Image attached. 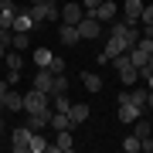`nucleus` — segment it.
Returning <instances> with one entry per match:
<instances>
[{"instance_id": "f257e3e1", "label": "nucleus", "mask_w": 153, "mask_h": 153, "mask_svg": "<svg viewBox=\"0 0 153 153\" xmlns=\"http://www.w3.org/2000/svg\"><path fill=\"white\" fill-rule=\"evenodd\" d=\"M51 109V92H44V88H27L24 92V112H48Z\"/></svg>"}, {"instance_id": "f03ea898", "label": "nucleus", "mask_w": 153, "mask_h": 153, "mask_svg": "<svg viewBox=\"0 0 153 153\" xmlns=\"http://www.w3.org/2000/svg\"><path fill=\"white\" fill-rule=\"evenodd\" d=\"M78 34H82V41H99V34H102V21H99L95 14H85L82 21H78Z\"/></svg>"}, {"instance_id": "7ed1b4c3", "label": "nucleus", "mask_w": 153, "mask_h": 153, "mask_svg": "<svg viewBox=\"0 0 153 153\" xmlns=\"http://www.w3.org/2000/svg\"><path fill=\"white\" fill-rule=\"evenodd\" d=\"M119 102H133V105H140V109L143 112H146L150 109V88H123V92H119Z\"/></svg>"}, {"instance_id": "20e7f679", "label": "nucleus", "mask_w": 153, "mask_h": 153, "mask_svg": "<svg viewBox=\"0 0 153 153\" xmlns=\"http://www.w3.org/2000/svg\"><path fill=\"white\" fill-rule=\"evenodd\" d=\"M31 136H34V129H31L27 123L17 126V129H14V143H10L14 153H31Z\"/></svg>"}, {"instance_id": "39448f33", "label": "nucleus", "mask_w": 153, "mask_h": 153, "mask_svg": "<svg viewBox=\"0 0 153 153\" xmlns=\"http://www.w3.org/2000/svg\"><path fill=\"white\" fill-rule=\"evenodd\" d=\"M105 58H116V55H126V51H129V44H126V38H123V34H105Z\"/></svg>"}, {"instance_id": "423d86ee", "label": "nucleus", "mask_w": 153, "mask_h": 153, "mask_svg": "<svg viewBox=\"0 0 153 153\" xmlns=\"http://www.w3.org/2000/svg\"><path fill=\"white\" fill-rule=\"evenodd\" d=\"M82 17H85L82 4H75V0H65V4H61V24H78Z\"/></svg>"}, {"instance_id": "0eeeda50", "label": "nucleus", "mask_w": 153, "mask_h": 153, "mask_svg": "<svg viewBox=\"0 0 153 153\" xmlns=\"http://www.w3.org/2000/svg\"><path fill=\"white\" fill-rule=\"evenodd\" d=\"M143 7H146L143 0H126V4H123V21H126V24H140Z\"/></svg>"}, {"instance_id": "6e6552de", "label": "nucleus", "mask_w": 153, "mask_h": 153, "mask_svg": "<svg viewBox=\"0 0 153 153\" xmlns=\"http://www.w3.org/2000/svg\"><path fill=\"white\" fill-rule=\"evenodd\" d=\"M58 41L65 44V48H75V44L82 41V34H78V24H61V27H58Z\"/></svg>"}, {"instance_id": "1a4fd4ad", "label": "nucleus", "mask_w": 153, "mask_h": 153, "mask_svg": "<svg viewBox=\"0 0 153 153\" xmlns=\"http://www.w3.org/2000/svg\"><path fill=\"white\" fill-rule=\"evenodd\" d=\"M71 146H75V140H71V129H61L55 133V143H51L48 153H71Z\"/></svg>"}, {"instance_id": "9d476101", "label": "nucleus", "mask_w": 153, "mask_h": 153, "mask_svg": "<svg viewBox=\"0 0 153 153\" xmlns=\"http://www.w3.org/2000/svg\"><path fill=\"white\" fill-rule=\"evenodd\" d=\"M95 17H99L102 24H112L116 17H119V4H112V0H102V4L95 7Z\"/></svg>"}, {"instance_id": "9b49d317", "label": "nucleus", "mask_w": 153, "mask_h": 153, "mask_svg": "<svg viewBox=\"0 0 153 153\" xmlns=\"http://www.w3.org/2000/svg\"><path fill=\"white\" fill-rule=\"evenodd\" d=\"M150 55H153V51H146V48H140V44H136V48H129V51H126V58H129V61H133V65H136L140 71H143V68L150 65Z\"/></svg>"}, {"instance_id": "f8f14e48", "label": "nucleus", "mask_w": 153, "mask_h": 153, "mask_svg": "<svg viewBox=\"0 0 153 153\" xmlns=\"http://www.w3.org/2000/svg\"><path fill=\"white\" fill-rule=\"evenodd\" d=\"M4 109L7 112H24V95L17 92L14 85H10V92H7V99H4Z\"/></svg>"}, {"instance_id": "ddd939ff", "label": "nucleus", "mask_w": 153, "mask_h": 153, "mask_svg": "<svg viewBox=\"0 0 153 153\" xmlns=\"http://www.w3.org/2000/svg\"><path fill=\"white\" fill-rule=\"evenodd\" d=\"M48 126H51L55 133H61V129H71L75 123H71V116H68V112H55V109H51V119H48Z\"/></svg>"}, {"instance_id": "4468645a", "label": "nucleus", "mask_w": 153, "mask_h": 153, "mask_svg": "<svg viewBox=\"0 0 153 153\" xmlns=\"http://www.w3.org/2000/svg\"><path fill=\"white\" fill-rule=\"evenodd\" d=\"M38 24H34V17H31V10H17V17H14V31H34Z\"/></svg>"}, {"instance_id": "2eb2a0df", "label": "nucleus", "mask_w": 153, "mask_h": 153, "mask_svg": "<svg viewBox=\"0 0 153 153\" xmlns=\"http://www.w3.org/2000/svg\"><path fill=\"white\" fill-rule=\"evenodd\" d=\"M140 116H143L140 105H133V102H119V119H123V123H136Z\"/></svg>"}, {"instance_id": "dca6fc26", "label": "nucleus", "mask_w": 153, "mask_h": 153, "mask_svg": "<svg viewBox=\"0 0 153 153\" xmlns=\"http://www.w3.org/2000/svg\"><path fill=\"white\" fill-rule=\"evenodd\" d=\"M34 88H44V92H51V85H55V75H51L48 68H38V75H34Z\"/></svg>"}, {"instance_id": "f3484780", "label": "nucleus", "mask_w": 153, "mask_h": 153, "mask_svg": "<svg viewBox=\"0 0 153 153\" xmlns=\"http://www.w3.org/2000/svg\"><path fill=\"white\" fill-rule=\"evenodd\" d=\"M48 119H51V109L48 112H27V126H31L34 133H41L44 126H48Z\"/></svg>"}, {"instance_id": "a211bd4d", "label": "nucleus", "mask_w": 153, "mask_h": 153, "mask_svg": "<svg viewBox=\"0 0 153 153\" xmlns=\"http://www.w3.org/2000/svg\"><path fill=\"white\" fill-rule=\"evenodd\" d=\"M68 116H71V123L78 126V123H85V119H88V116H92V112H88V105H85V102H71Z\"/></svg>"}, {"instance_id": "6ab92c4d", "label": "nucleus", "mask_w": 153, "mask_h": 153, "mask_svg": "<svg viewBox=\"0 0 153 153\" xmlns=\"http://www.w3.org/2000/svg\"><path fill=\"white\" fill-rule=\"evenodd\" d=\"M10 48L27 51V48H31V34H27V31H14V34H10Z\"/></svg>"}, {"instance_id": "aec40b11", "label": "nucleus", "mask_w": 153, "mask_h": 153, "mask_svg": "<svg viewBox=\"0 0 153 153\" xmlns=\"http://www.w3.org/2000/svg\"><path fill=\"white\" fill-rule=\"evenodd\" d=\"M150 129H153V123L146 119V112H143V116H140V119H136V123H133V133H136V136H140V140H146V136H150Z\"/></svg>"}, {"instance_id": "412c9836", "label": "nucleus", "mask_w": 153, "mask_h": 153, "mask_svg": "<svg viewBox=\"0 0 153 153\" xmlns=\"http://www.w3.org/2000/svg\"><path fill=\"white\" fill-rule=\"evenodd\" d=\"M82 85L88 88V92H99V88H102V78H99L95 71H82Z\"/></svg>"}, {"instance_id": "4be33fe9", "label": "nucleus", "mask_w": 153, "mask_h": 153, "mask_svg": "<svg viewBox=\"0 0 153 153\" xmlns=\"http://www.w3.org/2000/svg\"><path fill=\"white\" fill-rule=\"evenodd\" d=\"M51 58H55V55H51L48 48H34V65H38V68H48Z\"/></svg>"}, {"instance_id": "5701e85b", "label": "nucleus", "mask_w": 153, "mask_h": 153, "mask_svg": "<svg viewBox=\"0 0 153 153\" xmlns=\"http://www.w3.org/2000/svg\"><path fill=\"white\" fill-rule=\"evenodd\" d=\"M48 150H51V143L44 140L41 133H34V136H31V153H48Z\"/></svg>"}, {"instance_id": "b1692460", "label": "nucleus", "mask_w": 153, "mask_h": 153, "mask_svg": "<svg viewBox=\"0 0 153 153\" xmlns=\"http://www.w3.org/2000/svg\"><path fill=\"white\" fill-rule=\"evenodd\" d=\"M123 150H126V153H136V150H143V140L136 136V133H129V136L123 140Z\"/></svg>"}, {"instance_id": "393cba45", "label": "nucleus", "mask_w": 153, "mask_h": 153, "mask_svg": "<svg viewBox=\"0 0 153 153\" xmlns=\"http://www.w3.org/2000/svg\"><path fill=\"white\" fill-rule=\"evenodd\" d=\"M51 109H55V112H68V109H71L68 95H51Z\"/></svg>"}, {"instance_id": "a878e982", "label": "nucleus", "mask_w": 153, "mask_h": 153, "mask_svg": "<svg viewBox=\"0 0 153 153\" xmlns=\"http://www.w3.org/2000/svg\"><path fill=\"white\" fill-rule=\"evenodd\" d=\"M51 95H68V78L55 75V85H51Z\"/></svg>"}, {"instance_id": "bb28decb", "label": "nucleus", "mask_w": 153, "mask_h": 153, "mask_svg": "<svg viewBox=\"0 0 153 153\" xmlns=\"http://www.w3.org/2000/svg\"><path fill=\"white\" fill-rule=\"evenodd\" d=\"M31 17H34V24H44V21H48V10H44V4H34V7H31Z\"/></svg>"}, {"instance_id": "cd10ccee", "label": "nucleus", "mask_w": 153, "mask_h": 153, "mask_svg": "<svg viewBox=\"0 0 153 153\" xmlns=\"http://www.w3.org/2000/svg\"><path fill=\"white\" fill-rule=\"evenodd\" d=\"M48 71H51V75H65V61H61V58H51Z\"/></svg>"}, {"instance_id": "c85d7f7f", "label": "nucleus", "mask_w": 153, "mask_h": 153, "mask_svg": "<svg viewBox=\"0 0 153 153\" xmlns=\"http://www.w3.org/2000/svg\"><path fill=\"white\" fill-rule=\"evenodd\" d=\"M140 24L153 27V4H146V7H143V17H140Z\"/></svg>"}, {"instance_id": "c756f323", "label": "nucleus", "mask_w": 153, "mask_h": 153, "mask_svg": "<svg viewBox=\"0 0 153 153\" xmlns=\"http://www.w3.org/2000/svg\"><path fill=\"white\" fill-rule=\"evenodd\" d=\"M102 4V0H82V7H85V14H95V7Z\"/></svg>"}, {"instance_id": "7c9ffc66", "label": "nucleus", "mask_w": 153, "mask_h": 153, "mask_svg": "<svg viewBox=\"0 0 153 153\" xmlns=\"http://www.w3.org/2000/svg\"><path fill=\"white\" fill-rule=\"evenodd\" d=\"M7 92H10V82H7V78H4V82H0V105H4V99H7Z\"/></svg>"}, {"instance_id": "2f4dec72", "label": "nucleus", "mask_w": 153, "mask_h": 153, "mask_svg": "<svg viewBox=\"0 0 153 153\" xmlns=\"http://www.w3.org/2000/svg\"><path fill=\"white\" fill-rule=\"evenodd\" d=\"M10 34H14V31H7V27H0V41H4V44H10Z\"/></svg>"}, {"instance_id": "473e14b6", "label": "nucleus", "mask_w": 153, "mask_h": 153, "mask_svg": "<svg viewBox=\"0 0 153 153\" xmlns=\"http://www.w3.org/2000/svg\"><path fill=\"white\" fill-rule=\"evenodd\" d=\"M143 78H146V88H153V71H140Z\"/></svg>"}, {"instance_id": "72a5a7b5", "label": "nucleus", "mask_w": 153, "mask_h": 153, "mask_svg": "<svg viewBox=\"0 0 153 153\" xmlns=\"http://www.w3.org/2000/svg\"><path fill=\"white\" fill-rule=\"evenodd\" d=\"M143 34H146V38H150V41H153V27H146V31H143Z\"/></svg>"}, {"instance_id": "f704fd0d", "label": "nucleus", "mask_w": 153, "mask_h": 153, "mask_svg": "<svg viewBox=\"0 0 153 153\" xmlns=\"http://www.w3.org/2000/svg\"><path fill=\"white\" fill-rule=\"evenodd\" d=\"M143 71H153V55H150V65H146V68H143Z\"/></svg>"}, {"instance_id": "c9c22d12", "label": "nucleus", "mask_w": 153, "mask_h": 153, "mask_svg": "<svg viewBox=\"0 0 153 153\" xmlns=\"http://www.w3.org/2000/svg\"><path fill=\"white\" fill-rule=\"evenodd\" d=\"M146 105H150V109H153V88H150V102H146Z\"/></svg>"}, {"instance_id": "e433bc0d", "label": "nucleus", "mask_w": 153, "mask_h": 153, "mask_svg": "<svg viewBox=\"0 0 153 153\" xmlns=\"http://www.w3.org/2000/svg\"><path fill=\"white\" fill-rule=\"evenodd\" d=\"M4 112H7V109H4V105H0V123H4Z\"/></svg>"}, {"instance_id": "4c0bfd02", "label": "nucleus", "mask_w": 153, "mask_h": 153, "mask_svg": "<svg viewBox=\"0 0 153 153\" xmlns=\"http://www.w3.org/2000/svg\"><path fill=\"white\" fill-rule=\"evenodd\" d=\"M0 140H4V126H0Z\"/></svg>"}, {"instance_id": "58836bf2", "label": "nucleus", "mask_w": 153, "mask_h": 153, "mask_svg": "<svg viewBox=\"0 0 153 153\" xmlns=\"http://www.w3.org/2000/svg\"><path fill=\"white\" fill-rule=\"evenodd\" d=\"M31 4H44V0H31Z\"/></svg>"}]
</instances>
